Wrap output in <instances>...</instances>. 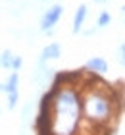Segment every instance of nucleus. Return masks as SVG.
<instances>
[{
    "instance_id": "obj_1",
    "label": "nucleus",
    "mask_w": 125,
    "mask_h": 135,
    "mask_svg": "<svg viewBox=\"0 0 125 135\" xmlns=\"http://www.w3.org/2000/svg\"><path fill=\"white\" fill-rule=\"evenodd\" d=\"M81 126V83L75 81V75H56L52 87L42 97L37 129L41 135H77Z\"/></svg>"
},
{
    "instance_id": "obj_2",
    "label": "nucleus",
    "mask_w": 125,
    "mask_h": 135,
    "mask_svg": "<svg viewBox=\"0 0 125 135\" xmlns=\"http://www.w3.org/2000/svg\"><path fill=\"white\" fill-rule=\"evenodd\" d=\"M94 77V75H92ZM123 99L108 83H102L98 77L92 81L81 83V104H83V122L94 129H110L114 127L119 116Z\"/></svg>"
},
{
    "instance_id": "obj_3",
    "label": "nucleus",
    "mask_w": 125,
    "mask_h": 135,
    "mask_svg": "<svg viewBox=\"0 0 125 135\" xmlns=\"http://www.w3.org/2000/svg\"><path fill=\"white\" fill-rule=\"evenodd\" d=\"M62 16H64V6H62V4H52L50 8H46V12L42 14L41 23H39L41 33L52 37L56 25H58V21L62 20Z\"/></svg>"
},
{
    "instance_id": "obj_4",
    "label": "nucleus",
    "mask_w": 125,
    "mask_h": 135,
    "mask_svg": "<svg viewBox=\"0 0 125 135\" xmlns=\"http://www.w3.org/2000/svg\"><path fill=\"white\" fill-rule=\"evenodd\" d=\"M54 79H56V71L48 64H42V62L35 64V70H33V73H31V83H33L35 87L48 89L50 85L54 83Z\"/></svg>"
},
{
    "instance_id": "obj_5",
    "label": "nucleus",
    "mask_w": 125,
    "mask_h": 135,
    "mask_svg": "<svg viewBox=\"0 0 125 135\" xmlns=\"http://www.w3.org/2000/svg\"><path fill=\"white\" fill-rule=\"evenodd\" d=\"M110 70V66H108V60L102 58V56H92L89 58L85 62V71L87 73H91V75H94V77H102L106 75Z\"/></svg>"
},
{
    "instance_id": "obj_6",
    "label": "nucleus",
    "mask_w": 125,
    "mask_h": 135,
    "mask_svg": "<svg viewBox=\"0 0 125 135\" xmlns=\"http://www.w3.org/2000/svg\"><path fill=\"white\" fill-rule=\"evenodd\" d=\"M60 56H62V45L56 42V41H52V42H48V45L41 50V56H39L37 62L48 64V62H52V60H58Z\"/></svg>"
},
{
    "instance_id": "obj_7",
    "label": "nucleus",
    "mask_w": 125,
    "mask_h": 135,
    "mask_svg": "<svg viewBox=\"0 0 125 135\" xmlns=\"http://www.w3.org/2000/svg\"><path fill=\"white\" fill-rule=\"evenodd\" d=\"M87 16H89V6L87 4H79L77 10H75V16H73V27H71L73 35H79L81 31H83Z\"/></svg>"
},
{
    "instance_id": "obj_8",
    "label": "nucleus",
    "mask_w": 125,
    "mask_h": 135,
    "mask_svg": "<svg viewBox=\"0 0 125 135\" xmlns=\"http://www.w3.org/2000/svg\"><path fill=\"white\" fill-rule=\"evenodd\" d=\"M6 93L4 95H8V93H16V91H19V73L17 71H12L8 77H6Z\"/></svg>"
},
{
    "instance_id": "obj_9",
    "label": "nucleus",
    "mask_w": 125,
    "mask_h": 135,
    "mask_svg": "<svg viewBox=\"0 0 125 135\" xmlns=\"http://www.w3.org/2000/svg\"><path fill=\"white\" fill-rule=\"evenodd\" d=\"M14 58H16V54L10 50V48H6V50L0 52V64H2L4 70H10L12 71V64H14Z\"/></svg>"
},
{
    "instance_id": "obj_10",
    "label": "nucleus",
    "mask_w": 125,
    "mask_h": 135,
    "mask_svg": "<svg viewBox=\"0 0 125 135\" xmlns=\"http://www.w3.org/2000/svg\"><path fill=\"white\" fill-rule=\"evenodd\" d=\"M110 23H112V14H110L108 10H102L98 14V17H96V27L98 29H106Z\"/></svg>"
},
{
    "instance_id": "obj_11",
    "label": "nucleus",
    "mask_w": 125,
    "mask_h": 135,
    "mask_svg": "<svg viewBox=\"0 0 125 135\" xmlns=\"http://www.w3.org/2000/svg\"><path fill=\"white\" fill-rule=\"evenodd\" d=\"M33 110H35V100L31 99V100L25 102V104H23V108H21V120H23V122L31 120V116H33Z\"/></svg>"
},
{
    "instance_id": "obj_12",
    "label": "nucleus",
    "mask_w": 125,
    "mask_h": 135,
    "mask_svg": "<svg viewBox=\"0 0 125 135\" xmlns=\"http://www.w3.org/2000/svg\"><path fill=\"white\" fill-rule=\"evenodd\" d=\"M17 102H19V91L6 95V106H8V110H16L17 108Z\"/></svg>"
},
{
    "instance_id": "obj_13",
    "label": "nucleus",
    "mask_w": 125,
    "mask_h": 135,
    "mask_svg": "<svg viewBox=\"0 0 125 135\" xmlns=\"http://www.w3.org/2000/svg\"><path fill=\"white\" fill-rule=\"evenodd\" d=\"M117 62H119L123 68H125V42H121L119 46H117Z\"/></svg>"
},
{
    "instance_id": "obj_14",
    "label": "nucleus",
    "mask_w": 125,
    "mask_h": 135,
    "mask_svg": "<svg viewBox=\"0 0 125 135\" xmlns=\"http://www.w3.org/2000/svg\"><path fill=\"white\" fill-rule=\"evenodd\" d=\"M21 66H23V58L16 54V58H14V64H12V71H19V70H21Z\"/></svg>"
},
{
    "instance_id": "obj_15",
    "label": "nucleus",
    "mask_w": 125,
    "mask_h": 135,
    "mask_svg": "<svg viewBox=\"0 0 125 135\" xmlns=\"http://www.w3.org/2000/svg\"><path fill=\"white\" fill-rule=\"evenodd\" d=\"M96 31H98V27L94 25V27H92V29H85V31H81V33H83L85 37H92V35H94Z\"/></svg>"
},
{
    "instance_id": "obj_16",
    "label": "nucleus",
    "mask_w": 125,
    "mask_h": 135,
    "mask_svg": "<svg viewBox=\"0 0 125 135\" xmlns=\"http://www.w3.org/2000/svg\"><path fill=\"white\" fill-rule=\"evenodd\" d=\"M92 2H94V4H98V6H104L106 2H108V0H92Z\"/></svg>"
},
{
    "instance_id": "obj_17",
    "label": "nucleus",
    "mask_w": 125,
    "mask_h": 135,
    "mask_svg": "<svg viewBox=\"0 0 125 135\" xmlns=\"http://www.w3.org/2000/svg\"><path fill=\"white\" fill-rule=\"evenodd\" d=\"M0 93H6V83L0 81Z\"/></svg>"
},
{
    "instance_id": "obj_18",
    "label": "nucleus",
    "mask_w": 125,
    "mask_h": 135,
    "mask_svg": "<svg viewBox=\"0 0 125 135\" xmlns=\"http://www.w3.org/2000/svg\"><path fill=\"white\" fill-rule=\"evenodd\" d=\"M119 12H121V16H125V4L121 6V10H119Z\"/></svg>"
},
{
    "instance_id": "obj_19",
    "label": "nucleus",
    "mask_w": 125,
    "mask_h": 135,
    "mask_svg": "<svg viewBox=\"0 0 125 135\" xmlns=\"http://www.w3.org/2000/svg\"><path fill=\"white\" fill-rule=\"evenodd\" d=\"M35 2H42V4H46V2H50V0H35Z\"/></svg>"
},
{
    "instance_id": "obj_20",
    "label": "nucleus",
    "mask_w": 125,
    "mask_h": 135,
    "mask_svg": "<svg viewBox=\"0 0 125 135\" xmlns=\"http://www.w3.org/2000/svg\"><path fill=\"white\" fill-rule=\"evenodd\" d=\"M123 23H125V16H123Z\"/></svg>"
},
{
    "instance_id": "obj_21",
    "label": "nucleus",
    "mask_w": 125,
    "mask_h": 135,
    "mask_svg": "<svg viewBox=\"0 0 125 135\" xmlns=\"http://www.w3.org/2000/svg\"><path fill=\"white\" fill-rule=\"evenodd\" d=\"M21 135H27V133H21Z\"/></svg>"
},
{
    "instance_id": "obj_22",
    "label": "nucleus",
    "mask_w": 125,
    "mask_h": 135,
    "mask_svg": "<svg viewBox=\"0 0 125 135\" xmlns=\"http://www.w3.org/2000/svg\"><path fill=\"white\" fill-rule=\"evenodd\" d=\"M0 68H2V64H0Z\"/></svg>"
}]
</instances>
